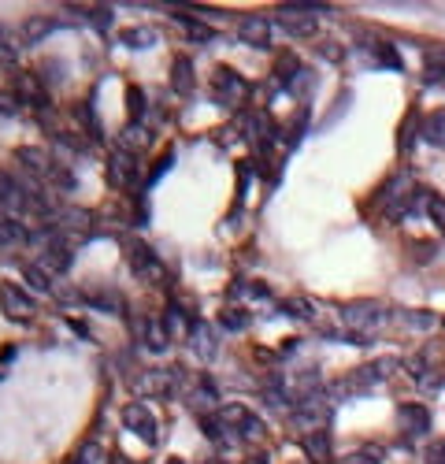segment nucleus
I'll list each match as a JSON object with an SVG mask.
<instances>
[{
  "instance_id": "nucleus-38",
  "label": "nucleus",
  "mask_w": 445,
  "mask_h": 464,
  "mask_svg": "<svg viewBox=\"0 0 445 464\" xmlns=\"http://www.w3.org/2000/svg\"><path fill=\"white\" fill-rule=\"evenodd\" d=\"M423 368H427V360H423V357H412V360H409V371H412V376L420 379V383H423Z\"/></svg>"
},
{
  "instance_id": "nucleus-9",
  "label": "nucleus",
  "mask_w": 445,
  "mask_h": 464,
  "mask_svg": "<svg viewBox=\"0 0 445 464\" xmlns=\"http://www.w3.org/2000/svg\"><path fill=\"white\" fill-rule=\"evenodd\" d=\"M238 41L248 48H267L271 45V22L264 15H245L238 22Z\"/></svg>"
},
{
  "instance_id": "nucleus-23",
  "label": "nucleus",
  "mask_w": 445,
  "mask_h": 464,
  "mask_svg": "<svg viewBox=\"0 0 445 464\" xmlns=\"http://www.w3.org/2000/svg\"><path fill=\"white\" fill-rule=\"evenodd\" d=\"M286 89H290V93H297V97H308L312 89H316V79H312V71H308V67H297V71H293V79L286 82Z\"/></svg>"
},
{
  "instance_id": "nucleus-34",
  "label": "nucleus",
  "mask_w": 445,
  "mask_h": 464,
  "mask_svg": "<svg viewBox=\"0 0 445 464\" xmlns=\"http://www.w3.org/2000/svg\"><path fill=\"white\" fill-rule=\"evenodd\" d=\"M89 22H93L97 30H108L112 27V8H93L89 11Z\"/></svg>"
},
{
  "instance_id": "nucleus-13",
  "label": "nucleus",
  "mask_w": 445,
  "mask_h": 464,
  "mask_svg": "<svg viewBox=\"0 0 445 464\" xmlns=\"http://www.w3.org/2000/svg\"><path fill=\"white\" fill-rule=\"evenodd\" d=\"M108 183L112 186H130V183H134V157H130V152H112Z\"/></svg>"
},
{
  "instance_id": "nucleus-35",
  "label": "nucleus",
  "mask_w": 445,
  "mask_h": 464,
  "mask_svg": "<svg viewBox=\"0 0 445 464\" xmlns=\"http://www.w3.org/2000/svg\"><path fill=\"white\" fill-rule=\"evenodd\" d=\"M241 435H245V438H260V435H264V423H260L253 412H248V420L241 423Z\"/></svg>"
},
{
  "instance_id": "nucleus-28",
  "label": "nucleus",
  "mask_w": 445,
  "mask_h": 464,
  "mask_svg": "<svg viewBox=\"0 0 445 464\" xmlns=\"http://www.w3.org/2000/svg\"><path fill=\"white\" fill-rule=\"evenodd\" d=\"M282 308H286V312H290L293 319H312V316H316V308H312L308 301H300V298H290V301H282Z\"/></svg>"
},
{
  "instance_id": "nucleus-37",
  "label": "nucleus",
  "mask_w": 445,
  "mask_h": 464,
  "mask_svg": "<svg viewBox=\"0 0 445 464\" xmlns=\"http://www.w3.org/2000/svg\"><path fill=\"white\" fill-rule=\"evenodd\" d=\"M267 405L282 412V409H290V397H286V394H279V390H267Z\"/></svg>"
},
{
  "instance_id": "nucleus-1",
  "label": "nucleus",
  "mask_w": 445,
  "mask_h": 464,
  "mask_svg": "<svg viewBox=\"0 0 445 464\" xmlns=\"http://www.w3.org/2000/svg\"><path fill=\"white\" fill-rule=\"evenodd\" d=\"M342 324L352 334H364V338H368L371 331H378L386 324V308L378 301H352V305L342 308Z\"/></svg>"
},
{
  "instance_id": "nucleus-8",
  "label": "nucleus",
  "mask_w": 445,
  "mask_h": 464,
  "mask_svg": "<svg viewBox=\"0 0 445 464\" xmlns=\"http://www.w3.org/2000/svg\"><path fill=\"white\" fill-rule=\"evenodd\" d=\"M0 308H4V316H11V319H34V312H37V305L26 298L19 286H11V282L0 286Z\"/></svg>"
},
{
  "instance_id": "nucleus-29",
  "label": "nucleus",
  "mask_w": 445,
  "mask_h": 464,
  "mask_svg": "<svg viewBox=\"0 0 445 464\" xmlns=\"http://www.w3.org/2000/svg\"><path fill=\"white\" fill-rule=\"evenodd\" d=\"M375 53H378V63H386V67H394V71H404V60L394 53V45H375Z\"/></svg>"
},
{
  "instance_id": "nucleus-21",
  "label": "nucleus",
  "mask_w": 445,
  "mask_h": 464,
  "mask_svg": "<svg viewBox=\"0 0 445 464\" xmlns=\"http://www.w3.org/2000/svg\"><path fill=\"white\" fill-rule=\"evenodd\" d=\"M119 41L126 48H149V45H156V30L152 27H134V30H126Z\"/></svg>"
},
{
  "instance_id": "nucleus-2",
  "label": "nucleus",
  "mask_w": 445,
  "mask_h": 464,
  "mask_svg": "<svg viewBox=\"0 0 445 464\" xmlns=\"http://www.w3.org/2000/svg\"><path fill=\"white\" fill-rule=\"evenodd\" d=\"M316 11H326V8L323 4H282L279 30L290 37H312L316 34Z\"/></svg>"
},
{
  "instance_id": "nucleus-19",
  "label": "nucleus",
  "mask_w": 445,
  "mask_h": 464,
  "mask_svg": "<svg viewBox=\"0 0 445 464\" xmlns=\"http://www.w3.org/2000/svg\"><path fill=\"white\" fill-rule=\"evenodd\" d=\"M19 241H26V230L19 219H11V216H0V246H19Z\"/></svg>"
},
{
  "instance_id": "nucleus-31",
  "label": "nucleus",
  "mask_w": 445,
  "mask_h": 464,
  "mask_svg": "<svg viewBox=\"0 0 445 464\" xmlns=\"http://www.w3.org/2000/svg\"><path fill=\"white\" fill-rule=\"evenodd\" d=\"M222 327H227V331H245L248 327V316L238 312V308H230V312H222Z\"/></svg>"
},
{
  "instance_id": "nucleus-15",
  "label": "nucleus",
  "mask_w": 445,
  "mask_h": 464,
  "mask_svg": "<svg viewBox=\"0 0 445 464\" xmlns=\"http://www.w3.org/2000/svg\"><path fill=\"white\" fill-rule=\"evenodd\" d=\"M52 30H60L56 19H45V15H30L22 22V45H37L41 37H48Z\"/></svg>"
},
{
  "instance_id": "nucleus-20",
  "label": "nucleus",
  "mask_w": 445,
  "mask_h": 464,
  "mask_svg": "<svg viewBox=\"0 0 445 464\" xmlns=\"http://www.w3.org/2000/svg\"><path fill=\"white\" fill-rule=\"evenodd\" d=\"M30 100V105H45V93L41 89H37V79L34 74H19L15 79V100Z\"/></svg>"
},
{
  "instance_id": "nucleus-10",
  "label": "nucleus",
  "mask_w": 445,
  "mask_h": 464,
  "mask_svg": "<svg viewBox=\"0 0 445 464\" xmlns=\"http://www.w3.org/2000/svg\"><path fill=\"white\" fill-rule=\"evenodd\" d=\"M178 376H182V368H167V371L152 368V371H145V376L138 379V394H171Z\"/></svg>"
},
{
  "instance_id": "nucleus-11",
  "label": "nucleus",
  "mask_w": 445,
  "mask_h": 464,
  "mask_svg": "<svg viewBox=\"0 0 445 464\" xmlns=\"http://www.w3.org/2000/svg\"><path fill=\"white\" fill-rule=\"evenodd\" d=\"M123 420H126V427H130V431H138L149 446L156 442V420L149 416V409H145V405H138V402H134V405H126Z\"/></svg>"
},
{
  "instance_id": "nucleus-6",
  "label": "nucleus",
  "mask_w": 445,
  "mask_h": 464,
  "mask_svg": "<svg viewBox=\"0 0 445 464\" xmlns=\"http://www.w3.org/2000/svg\"><path fill=\"white\" fill-rule=\"evenodd\" d=\"M212 93H215V100H222V105H238V100L248 93V82L241 79L238 71H230V67H219L215 71V79H212Z\"/></svg>"
},
{
  "instance_id": "nucleus-32",
  "label": "nucleus",
  "mask_w": 445,
  "mask_h": 464,
  "mask_svg": "<svg viewBox=\"0 0 445 464\" xmlns=\"http://www.w3.org/2000/svg\"><path fill=\"white\" fill-rule=\"evenodd\" d=\"M423 464H445V438H434V442L427 446Z\"/></svg>"
},
{
  "instance_id": "nucleus-17",
  "label": "nucleus",
  "mask_w": 445,
  "mask_h": 464,
  "mask_svg": "<svg viewBox=\"0 0 445 464\" xmlns=\"http://www.w3.org/2000/svg\"><path fill=\"white\" fill-rule=\"evenodd\" d=\"M171 86H175V93H190V89H193V63H190V56H175V63H171Z\"/></svg>"
},
{
  "instance_id": "nucleus-27",
  "label": "nucleus",
  "mask_w": 445,
  "mask_h": 464,
  "mask_svg": "<svg viewBox=\"0 0 445 464\" xmlns=\"http://www.w3.org/2000/svg\"><path fill=\"white\" fill-rule=\"evenodd\" d=\"M178 22H186V30H190V37H197V41H215V30H208L204 22H197V19H190V15H178Z\"/></svg>"
},
{
  "instance_id": "nucleus-12",
  "label": "nucleus",
  "mask_w": 445,
  "mask_h": 464,
  "mask_svg": "<svg viewBox=\"0 0 445 464\" xmlns=\"http://www.w3.org/2000/svg\"><path fill=\"white\" fill-rule=\"evenodd\" d=\"M305 453H308V460L312 464H331V453H334V438H331V431H312V435H305Z\"/></svg>"
},
{
  "instance_id": "nucleus-3",
  "label": "nucleus",
  "mask_w": 445,
  "mask_h": 464,
  "mask_svg": "<svg viewBox=\"0 0 445 464\" xmlns=\"http://www.w3.org/2000/svg\"><path fill=\"white\" fill-rule=\"evenodd\" d=\"M378 383H383V371H378V364H360V368H352L345 379L334 383V394L338 397H364V394H371Z\"/></svg>"
},
{
  "instance_id": "nucleus-30",
  "label": "nucleus",
  "mask_w": 445,
  "mask_h": 464,
  "mask_svg": "<svg viewBox=\"0 0 445 464\" xmlns=\"http://www.w3.org/2000/svg\"><path fill=\"white\" fill-rule=\"evenodd\" d=\"M378 457H383V449H378V446L371 449V446H368V449H360V453H349L342 464H383Z\"/></svg>"
},
{
  "instance_id": "nucleus-24",
  "label": "nucleus",
  "mask_w": 445,
  "mask_h": 464,
  "mask_svg": "<svg viewBox=\"0 0 445 464\" xmlns=\"http://www.w3.org/2000/svg\"><path fill=\"white\" fill-rule=\"evenodd\" d=\"M427 216H430V223H438L445 230V197H438L434 190L427 193Z\"/></svg>"
},
{
  "instance_id": "nucleus-7",
  "label": "nucleus",
  "mask_w": 445,
  "mask_h": 464,
  "mask_svg": "<svg viewBox=\"0 0 445 464\" xmlns=\"http://www.w3.org/2000/svg\"><path fill=\"white\" fill-rule=\"evenodd\" d=\"M397 423H401V431L409 435V438H423V435H430V409L427 405H420V402H404L401 409H397Z\"/></svg>"
},
{
  "instance_id": "nucleus-4",
  "label": "nucleus",
  "mask_w": 445,
  "mask_h": 464,
  "mask_svg": "<svg viewBox=\"0 0 445 464\" xmlns=\"http://www.w3.org/2000/svg\"><path fill=\"white\" fill-rule=\"evenodd\" d=\"M290 423L297 431H323L331 423V405H323L319 397H300V405L290 409Z\"/></svg>"
},
{
  "instance_id": "nucleus-39",
  "label": "nucleus",
  "mask_w": 445,
  "mask_h": 464,
  "mask_svg": "<svg viewBox=\"0 0 445 464\" xmlns=\"http://www.w3.org/2000/svg\"><path fill=\"white\" fill-rule=\"evenodd\" d=\"M108 464H130V460H126V457H119V453H112V460H108Z\"/></svg>"
},
{
  "instance_id": "nucleus-18",
  "label": "nucleus",
  "mask_w": 445,
  "mask_h": 464,
  "mask_svg": "<svg viewBox=\"0 0 445 464\" xmlns=\"http://www.w3.org/2000/svg\"><path fill=\"white\" fill-rule=\"evenodd\" d=\"M423 138L430 141V145H438V149H445V108H434L423 119Z\"/></svg>"
},
{
  "instance_id": "nucleus-26",
  "label": "nucleus",
  "mask_w": 445,
  "mask_h": 464,
  "mask_svg": "<svg viewBox=\"0 0 445 464\" xmlns=\"http://www.w3.org/2000/svg\"><path fill=\"white\" fill-rule=\"evenodd\" d=\"M74 464H104V449H100L97 442H86V446L74 453Z\"/></svg>"
},
{
  "instance_id": "nucleus-36",
  "label": "nucleus",
  "mask_w": 445,
  "mask_h": 464,
  "mask_svg": "<svg viewBox=\"0 0 445 464\" xmlns=\"http://www.w3.org/2000/svg\"><path fill=\"white\" fill-rule=\"evenodd\" d=\"M412 131H416V112L409 115V123H404V134H401V149H404V152H409V149H412V138H416Z\"/></svg>"
},
{
  "instance_id": "nucleus-41",
  "label": "nucleus",
  "mask_w": 445,
  "mask_h": 464,
  "mask_svg": "<svg viewBox=\"0 0 445 464\" xmlns=\"http://www.w3.org/2000/svg\"><path fill=\"white\" fill-rule=\"evenodd\" d=\"M215 464H222V460H215Z\"/></svg>"
},
{
  "instance_id": "nucleus-16",
  "label": "nucleus",
  "mask_w": 445,
  "mask_h": 464,
  "mask_svg": "<svg viewBox=\"0 0 445 464\" xmlns=\"http://www.w3.org/2000/svg\"><path fill=\"white\" fill-rule=\"evenodd\" d=\"M219 402V394H215V383L212 379H201L197 386H193V394H190V405L201 412V416H208V409H212Z\"/></svg>"
},
{
  "instance_id": "nucleus-14",
  "label": "nucleus",
  "mask_w": 445,
  "mask_h": 464,
  "mask_svg": "<svg viewBox=\"0 0 445 464\" xmlns=\"http://www.w3.org/2000/svg\"><path fill=\"white\" fill-rule=\"evenodd\" d=\"M190 345L197 350V357H204V360H212L215 357V334H212V327L208 324H201V319H193L190 324Z\"/></svg>"
},
{
  "instance_id": "nucleus-5",
  "label": "nucleus",
  "mask_w": 445,
  "mask_h": 464,
  "mask_svg": "<svg viewBox=\"0 0 445 464\" xmlns=\"http://www.w3.org/2000/svg\"><path fill=\"white\" fill-rule=\"evenodd\" d=\"M126 260H130V267H134V275H141V279H149V282L164 279L160 256H156L145 241H130V246H126Z\"/></svg>"
},
{
  "instance_id": "nucleus-22",
  "label": "nucleus",
  "mask_w": 445,
  "mask_h": 464,
  "mask_svg": "<svg viewBox=\"0 0 445 464\" xmlns=\"http://www.w3.org/2000/svg\"><path fill=\"white\" fill-rule=\"evenodd\" d=\"M22 279L30 282L37 293H48V290H52V275L45 272V267H37V264H26V267H22Z\"/></svg>"
},
{
  "instance_id": "nucleus-33",
  "label": "nucleus",
  "mask_w": 445,
  "mask_h": 464,
  "mask_svg": "<svg viewBox=\"0 0 445 464\" xmlns=\"http://www.w3.org/2000/svg\"><path fill=\"white\" fill-rule=\"evenodd\" d=\"M126 100H130V115H134V119H141V115H145V93H141V89H130Z\"/></svg>"
},
{
  "instance_id": "nucleus-25",
  "label": "nucleus",
  "mask_w": 445,
  "mask_h": 464,
  "mask_svg": "<svg viewBox=\"0 0 445 464\" xmlns=\"http://www.w3.org/2000/svg\"><path fill=\"white\" fill-rule=\"evenodd\" d=\"M401 319H404V324H409V327H420V331H430V327L438 324V316H434V312H420V308H412V312H404Z\"/></svg>"
},
{
  "instance_id": "nucleus-40",
  "label": "nucleus",
  "mask_w": 445,
  "mask_h": 464,
  "mask_svg": "<svg viewBox=\"0 0 445 464\" xmlns=\"http://www.w3.org/2000/svg\"><path fill=\"white\" fill-rule=\"evenodd\" d=\"M248 464H267V457H253V460H248Z\"/></svg>"
}]
</instances>
